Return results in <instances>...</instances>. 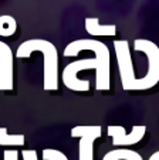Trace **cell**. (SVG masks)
<instances>
[{"label": "cell", "mask_w": 159, "mask_h": 160, "mask_svg": "<svg viewBox=\"0 0 159 160\" xmlns=\"http://www.w3.org/2000/svg\"><path fill=\"white\" fill-rule=\"evenodd\" d=\"M134 50L146 55L148 72L142 78H136L131 91H148L159 84V47L146 38H138L134 41Z\"/></svg>", "instance_id": "3"}, {"label": "cell", "mask_w": 159, "mask_h": 160, "mask_svg": "<svg viewBox=\"0 0 159 160\" xmlns=\"http://www.w3.org/2000/svg\"><path fill=\"white\" fill-rule=\"evenodd\" d=\"M107 133L112 139V146H134L144 139L146 133V126L135 125L132 126L129 133L125 132V128L121 125H109L107 128Z\"/></svg>", "instance_id": "5"}, {"label": "cell", "mask_w": 159, "mask_h": 160, "mask_svg": "<svg viewBox=\"0 0 159 160\" xmlns=\"http://www.w3.org/2000/svg\"><path fill=\"white\" fill-rule=\"evenodd\" d=\"M24 143V135H10L7 128H0V146H23Z\"/></svg>", "instance_id": "9"}, {"label": "cell", "mask_w": 159, "mask_h": 160, "mask_svg": "<svg viewBox=\"0 0 159 160\" xmlns=\"http://www.w3.org/2000/svg\"><path fill=\"white\" fill-rule=\"evenodd\" d=\"M33 52L43 54V88L44 91H57L60 85L58 78V51L56 45L48 40L31 38L19 45L16 57L29 58Z\"/></svg>", "instance_id": "2"}, {"label": "cell", "mask_w": 159, "mask_h": 160, "mask_svg": "<svg viewBox=\"0 0 159 160\" xmlns=\"http://www.w3.org/2000/svg\"><path fill=\"white\" fill-rule=\"evenodd\" d=\"M81 51H93L94 58H82L64 67L61 72V81L67 89L74 92H85L90 89L88 79H78L77 75L81 71L95 70V89L109 91L111 88V52L108 45L93 38H81L71 41L64 48V57H75Z\"/></svg>", "instance_id": "1"}, {"label": "cell", "mask_w": 159, "mask_h": 160, "mask_svg": "<svg viewBox=\"0 0 159 160\" xmlns=\"http://www.w3.org/2000/svg\"><path fill=\"white\" fill-rule=\"evenodd\" d=\"M102 160H144V159L135 150L125 149V148H118V149L108 152V153H105Z\"/></svg>", "instance_id": "8"}, {"label": "cell", "mask_w": 159, "mask_h": 160, "mask_svg": "<svg viewBox=\"0 0 159 160\" xmlns=\"http://www.w3.org/2000/svg\"><path fill=\"white\" fill-rule=\"evenodd\" d=\"M21 156H23V160H39L37 152L31 150V149H26V150H23Z\"/></svg>", "instance_id": "13"}, {"label": "cell", "mask_w": 159, "mask_h": 160, "mask_svg": "<svg viewBox=\"0 0 159 160\" xmlns=\"http://www.w3.org/2000/svg\"><path fill=\"white\" fill-rule=\"evenodd\" d=\"M85 30L95 37H114L117 34V27L114 24H101L97 17L85 18Z\"/></svg>", "instance_id": "7"}, {"label": "cell", "mask_w": 159, "mask_h": 160, "mask_svg": "<svg viewBox=\"0 0 159 160\" xmlns=\"http://www.w3.org/2000/svg\"><path fill=\"white\" fill-rule=\"evenodd\" d=\"M14 88V55L4 41H0V91Z\"/></svg>", "instance_id": "6"}, {"label": "cell", "mask_w": 159, "mask_h": 160, "mask_svg": "<svg viewBox=\"0 0 159 160\" xmlns=\"http://www.w3.org/2000/svg\"><path fill=\"white\" fill-rule=\"evenodd\" d=\"M99 125H78L70 132L71 138H78V160H94V142L101 138Z\"/></svg>", "instance_id": "4"}, {"label": "cell", "mask_w": 159, "mask_h": 160, "mask_svg": "<svg viewBox=\"0 0 159 160\" xmlns=\"http://www.w3.org/2000/svg\"><path fill=\"white\" fill-rule=\"evenodd\" d=\"M17 31V21L13 16H0V37H12Z\"/></svg>", "instance_id": "10"}, {"label": "cell", "mask_w": 159, "mask_h": 160, "mask_svg": "<svg viewBox=\"0 0 159 160\" xmlns=\"http://www.w3.org/2000/svg\"><path fill=\"white\" fill-rule=\"evenodd\" d=\"M3 160H19V152L14 149H7L3 153Z\"/></svg>", "instance_id": "12"}, {"label": "cell", "mask_w": 159, "mask_h": 160, "mask_svg": "<svg viewBox=\"0 0 159 160\" xmlns=\"http://www.w3.org/2000/svg\"><path fill=\"white\" fill-rule=\"evenodd\" d=\"M43 160H68V157L63 152L57 149H44L43 150Z\"/></svg>", "instance_id": "11"}]
</instances>
